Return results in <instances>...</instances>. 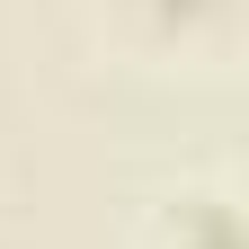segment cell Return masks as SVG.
<instances>
[{"instance_id":"6da1fadb","label":"cell","mask_w":249,"mask_h":249,"mask_svg":"<svg viewBox=\"0 0 249 249\" xmlns=\"http://www.w3.org/2000/svg\"><path fill=\"white\" fill-rule=\"evenodd\" d=\"M160 9H178V18H187V9H205V0H160Z\"/></svg>"}]
</instances>
